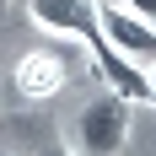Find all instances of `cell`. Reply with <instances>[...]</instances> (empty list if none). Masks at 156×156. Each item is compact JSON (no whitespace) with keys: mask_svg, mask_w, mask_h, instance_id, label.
<instances>
[{"mask_svg":"<svg viewBox=\"0 0 156 156\" xmlns=\"http://www.w3.org/2000/svg\"><path fill=\"white\" fill-rule=\"evenodd\" d=\"M0 156H11V151H5V145H0Z\"/></svg>","mask_w":156,"mask_h":156,"instance_id":"obj_8","label":"cell"},{"mask_svg":"<svg viewBox=\"0 0 156 156\" xmlns=\"http://www.w3.org/2000/svg\"><path fill=\"white\" fill-rule=\"evenodd\" d=\"M65 81H70V59L54 54V48H27L11 70V86L22 102H48V97L65 92Z\"/></svg>","mask_w":156,"mask_h":156,"instance_id":"obj_3","label":"cell"},{"mask_svg":"<svg viewBox=\"0 0 156 156\" xmlns=\"http://www.w3.org/2000/svg\"><path fill=\"white\" fill-rule=\"evenodd\" d=\"M129 97L102 92L92 102H81L76 113V156H119L129 140Z\"/></svg>","mask_w":156,"mask_h":156,"instance_id":"obj_1","label":"cell"},{"mask_svg":"<svg viewBox=\"0 0 156 156\" xmlns=\"http://www.w3.org/2000/svg\"><path fill=\"white\" fill-rule=\"evenodd\" d=\"M124 11H135V16H145V22H156V0H119Z\"/></svg>","mask_w":156,"mask_h":156,"instance_id":"obj_5","label":"cell"},{"mask_svg":"<svg viewBox=\"0 0 156 156\" xmlns=\"http://www.w3.org/2000/svg\"><path fill=\"white\" fill-rule=\"evenodd\" d=\"M32 22L43 32H54V38H86V32H97V0H27Z\"/></svg>","mask_w":156,"mask_h":156,"instance_id":"obj_4","label":"cell"},{"mask_svg":"<svg viewBox=\"0 0 156 156\" xmlns=\"http://www.w3.org/2000/svg\"><path fill=\"white\" fill-rule=\"evenodd\" d=\"M38 156H76V151H70V145H43Z\"/></svg>","mask_w":156,"mask_h":156,"instance_id":"obj_6","label":"cell"},{"mask_svg":"<svg viewBox=\"0 0 156 156\" xmlns=\"http://www.w3.org/2000/svg\"><path fill=\"white\" fill-rule=\"evenodd\" d=\"M97 27H102V38H108L124 59L145 65V70L156 65V22H145V16L124 11L119 0H97Z\"/></svg>","mask_w":156,"mask_h":156,"instance_id":"obj_2","label":"cell"},{"mask_svg":"<svg viewBox=\"0 0 156 156\" xmlns=\"http://www.w3.org/2000/svg\"><path fill=\"white\" fill-rule=\"evenodd\" d=\"M5 16H11V0H0V32H5Z\"/></svg>","mask_w":156,"mask_h":156,"instance_id":"obj_7","label":"cell"}]
</instances>
